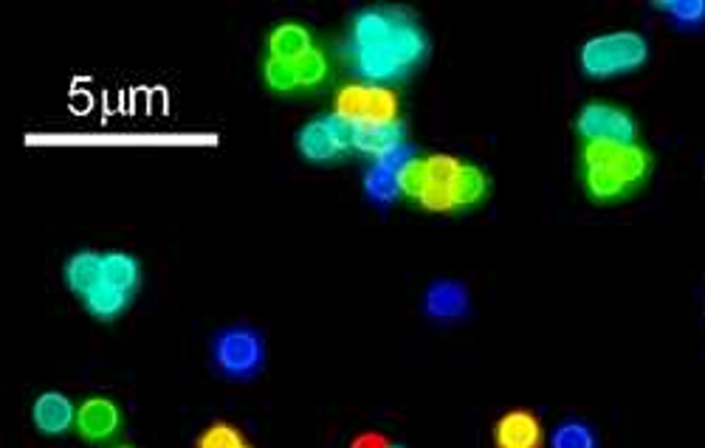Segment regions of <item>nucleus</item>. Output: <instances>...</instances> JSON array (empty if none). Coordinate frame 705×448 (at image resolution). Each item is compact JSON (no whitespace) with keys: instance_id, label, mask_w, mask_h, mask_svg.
Listing matches in <instances>:
<instances>
[{"instance_id":"f257e3e1","label":"nucleus","mask_w":705,"mask_h":448,"mask_svg":"<svg viewBox=\"0 0 705 448\" xmlns=\"http://www.w3.org/2000/svg\"><path fill=\"white\" fill-rule=\"evenodd\" d=\"M430 57V38L401 7H367L350 20L348 60L362 82L390 85Z\"/></svg>"},{"instance_id":"f03ea898","label":"nucleus","mask_w":705,"mask_h":448,"mask_svg":"<svg viewBox=\"0 0 705 448\" xmlns=\"http://www.w3.org/2000/svg\"><path fill=\"white\" fill-rule=\"evenodd\" d=\"M401 195L432 215H463L489 201L491 179L461 155H415L401 175Z\"/></svg>"},{"instance_id":"7ed1b4c3","label":"nucleus","mask_w":705,"mask_h":448,"mask_svg":"<svg viewBox=\"0 0 705 448\" xmlns=\"http://www.w3.org/2000/svg\"><path fill=\"white\" fill-rule=\"evenodd\" d=\"M655 159L641 142H587L578 153V181L593 203H624L638 195L652 179Z\"/></svg>"},{"instance_id":"20e7f679","label":"nucleus","mask_w":705,"mask_h":448,"mask_svg":"<svg viewBox=\"0 0 705 448\" xmlns=\"http://www.w3.org/2000/svg\"><path fill=\"white\" fill-rule=\"evenodd\" d=\"M649 60V43L638 31H607L590 38L578 51V65L590 80H613L638 71Z\"/></svg>"},{"instance_id":"39448f33","label":"nucleus","mask_w":705,"mask_h":448,"mask_svg":"<svg viewBox=\"0 0 705 448\" xmlns=\"http://www.w3.org/2000/svg\"><path fill=\"white\" fill-rule=\"evenodd\" d=\"M209 358L229 381H254L265 367V338L252 325H226L209 342Z\"/></svg>"},{"instance_id":"423d86ee","label":"nucleus","mask_w":705,"mask_h":448,"mask_svg":"<svg viewBox=\"0 0 705 448\" xmlns=\"http://www.w3.org/2000/svg\"><path fill=\"white\" fill-rule=\"evenodd\" d=\"M333 111L356 124H384L401 122V99L390 85H375V82H350L339 88Z\"/></svg>"},{"instance_id":"0eeeda50","label":"nucleus","mask_w":705,"mask_h":448,"mask_svg":"<svg viewBox=\"0 0 705 448\" xmlns=\"http://www.w3.org/2000/svg\"><path fill=\"white\" fill-rule=\"evenodd\" d=\"M296 150L311 164H336L353 153V124L336 111L313 116L296 130Z\"/></svg>"},{"instance_id":"6e6552de","label":"nucleus","mask_w":705,"mask_h":448,"mask_svg":"<svg viewBox=\"0 0 705 448\" xmlns=\"http://www.w3.org/2000/svg\"><path fill=\"white\" fill-rule=\"evenodd\" d=\"M328 77H331V62L320 45L300 60H271V57L263 60V82L274 93L316 91L325 85Z\"/></svg>"},{"instance_id":"1a4fd4ad","label":"nucleus","mask_w":705,"mask_h":448,"mask_svg":"<svg viewBox=\"0 0 705 448\" xmlns=\"http://www.w3.org/2000/svg\"><path fill=\"white\" fill-rule=\"evenodd\" d=\"M576 128L582 144L587 142H607V144H632L638 142V122L632 119L630 111L610 102H587L576 113Z\"/></svg>"},{"instance_id":"9d476101","label":"nucleus","mask_w":705,"mask_h":448,"mask_svg":"<svg viewBox=\"0 0 705 448\" xmlns=\"http://www.w3.org/2000/svg\"><path fill=\"white\" fill-rule=\"evenodd\" d=\"M412 159H415V150L404 142L393 153L370 161L367 172H364V192H367L370 201L379 203V206H390L399 197H404L401 195V175H404Z\"/></svg>"},{"instance_id":"9b49d317","label":"nucleus","mask_w":705,"mask_h":448,"mask_svg":"<svg viewBox=\"0 0 705 448\" xmlns=\"http://www.w3.org/2000/svg\"><path fill=\"white\" fill-rule=\"evenodd\" d=\"M77 435L85 442H108L122 429V409L111 398H88L77 406Z\"/></svg>"},{"instance_id":"f8f14e48","label":"nucleus","mask_w":705,"mask_h":448,"mask_svg":"<svg viewBox=\"0 0 705 448\" xmlns=\"http://www.w3.org/2000/svg\"><path fill=\"white\" fill-rule=\"evenodd\" d=\"M497 448H545V429L534 411L511 409L494 424Z\"/></svg>"},{"instance_id":"ddd939ff","label":"nucleus","mask_w":705,"mask_h":448,"mask_svg":"<svg viewBox=\"0 0 705 448\" xmlns=\"http://www.w3.org/2000/svg\"><path fill=\"white\" fill-rule=\"evenodd\" d=\"M31 424L40 435L62 437L77 426V406L66 393H43L31 404Z\"/></svg>"},{"instance_id":"4468645a","label":"nucleus","mask_w":705,"mask_h":448,"mask_svg":"<svg viewBox=\"0 0 705 448\" xmlns=\"http://www.w3.org/2000/svg\"><path fill=\"white\" fill-rule=\"evenodd\" d=\"M469 291L463 283H454V279H437L426 288L423 296V314L435 322H454L463 319L469 314Z\"/></svg>"},{"instance_id":"2eb2a0df","label":"nucleus","mask_w":705,"mask_h":448,"mask_svg":"<svg viewBox=\"0 0 705 448\" xmlns=\"http://www.w3.org/2000/svg\"><path fill=\"white\" fill-rule=\"evenodd\" d=\"M313 49H316V34L311 31V26L300 23V20H285V23L274 26L265 40V57L271 60H300Z\"/></svg>"},{"instance_id":"dca6fc26","label":"nucleus","mask_w":705,"mask_h":448,"mask_svg":"<svg viewBox=\"0 0 705 448\" xmlns=\"http://www.w3.org/2000/svg\"><path fill=\"white\" fill-rule=\"evenodd\" d=\"M406 142L404 122H384V124H356L353 128V153L370 155V161L393 153L395 147Z\"/></svg>"},{"instance_id":"f3484780","label":"nucleus","mask_w":705,"mask_h":448,"mask_svg":"<svg viewBox=\"0 0 705 448\" xmlns=\"http://www.w3.org/2000/svg\"><path fill=\"white\" fill-rule=\"evenodd\" d=\"M133 299L135 296L128 294L124 288H119V285L108 283V279H99V283L93 285L85 296H82V305H85V310L93 316V319L113 322L119 319V316L128 314Z\"/></svg>"},{"instance_id":"a211bd4d","label":"nucleus","mask_w":705,"mask_h":448,"mask_svg":"<svg viewBox=\"0 0 705 448\" xmlns=\"http://www.w3.org/2000/svg\"><path fill=\"white\" fill-rule=\"evenodd\" d=\"M62 279H66V288L82 299L102 279V252L80 248L71 254L62 265Z\"/></svg>"},{"instance_id":"6ab92c4d","label":"nucleus","mask_w":705,"mask_h":448,"mask_svg":"<svg viewBox=\"0 0 705 448\" xmlns=\"http://www.w3.org/2000/svg\"><path fill=\"white\" fill-rule=\"evenodd\" d=\"M102 279L119 285L128 294H139L141 288V263L130 252H102Z\"/></svg>"},{"instance_id":"aec40b11","label":"nucleus","mask_w":705,"mask_h":448,"mask_svg":"<svg viewBox=\"0 0 705 448\" xmlns=\"http://www.w3.org/2000/svg\"><path fill=\"white\" fill-rule=\"evenodd\" d=\"M195 448H254V442L249 440V437H245L234 424H223V420H218V424L207 426V429L201 431Z\"/></svg>"},{"instance_id":"412c9836","label":"nucleus","mask_w":705,"mask_h":448,"mask_svg":"<svg viewBox=\"0 0 705 448\" xmlns=\"http://www.w3.org/2000/svg\"><path fill=\"white\" fill-rule=\"evenodd\" d=\"M551 448H598L595 431L582 420H562L551 435Z\"/></svg>"},{"instance_id":"4be33fe9","label":"nucleus","mask_w":705,"mask_h":448,"mask_svg":"<svg viewBox=\"0 0 705 448\" xmlns=\"http://www.w3.org/2000/svg\"><path fill=\"white\" fill-rule=\"evenodd\" d=\"M655 9L668 14V20L681 29L705 26V0H672V3H655Z\"/></svg>"},{"instance_id":"5701e85b","label":"nucleus","mask_w":705,"mask_h":448,"mask_svg":"<svg viewBox=\"0 0 705 448\" xmlns=\"http://www.w3.org/2000/svg\"><path fill=\"white\" fill-rule=\"evenodd\" d=\"M390 446V440H386L384 435H379V431H364V435H359L356 440L350 442V448H386Z\"/></svg>"},{"instance_id":"b1692460","label":"nucleus","mask_w":705,"mask_h":448,"mask_svg":"<svg viewBox=\"0 0 705 448\" xmlns=\"http://www.w3.org/2000/svg\"><path fill=\"white\" fill-rule=\"evenodd\" d=\"M386 448H406V446H399V442H390V446Z\"/></svg>"},{"instance_id":"393cba45","label":"nucleus","mask_w":705,"mask_h":448,"mask_svg":"<svg viewBox=\"0 0 705 448\" xmlns=\"http://www.w3.org/2000/svg\"><path fill=\"white\" fill-rule=\"evenodd\" d=\"M119 448H133V446H119Z\"/></svg>"}]
</instances>
